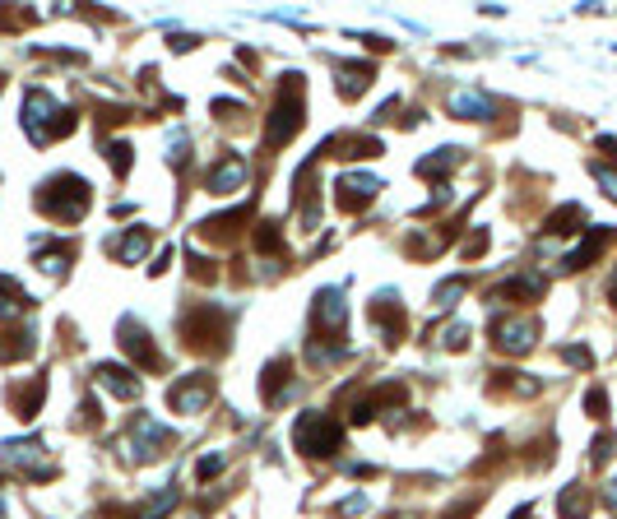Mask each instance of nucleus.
I'll list each match as a JSON object with an SVG mask.
<instances>
[{"mask_svg":"<svg viewBox=\"0 0 617 519\" xmlns=\"http://www.w3.org/2000/svg\"><path fill=\"white\" fill-rule=\"evenodd\" d=\"M302 98H307V79L302 74H283L274 112H270V121H265V149H283L292 134L302 130V121H307V102Z\"/></svg>","mask_w":617,"mask_h":519,"instance_id":"f257e3e1","label":"nucleus"},{"mask_svg":"<svg viewBox=\"0 0 617 519\" xmlns=\"http://www.w3.org/2000/svg\"><path fill=\"white\" fill-rule=\"evenodd\" d=\"M38 209L47 218H56V223H79V218L89 213V181L84 177H70V172H56V177H47L38 186Z\"/></svg>","mask_w":617,"mask_h":519,"instance_id":"f03ea898","label":"nucleus"},{"mask_svg":"<svg viewBox=\"0 0 617 519\" xmlns=\"http://www.w3.org/2000/svg\"><path fill=\"white\" fill-rule=\"evenodd\" d=\"M23 130H29L33 144H51V140H61V134L74 130V112H65L51 93L33 89L23 98Z\"/></svg>","mask_w":617,"mask_h":519,"instance_id":"7ed1b4c3","label":"nucleus"},{"mask_svg":"<svg viewBox=\"0 0 617 519\" xmlns=\"http://www.w3.org/2000/svg\"><path fill=\"white\" fill-rule=\"evenodd\" d=\"M292 445L302 454L320 459V454H339L343 450V427L330 418V413H302L292 422Z\"/></svg>","mask_w":617,"mask_h":519,"instance_id":"20e7f679","label":"nucleus"},{"mask_svg":"<svg viewBox=\"0 0 617 519\" xmlns=\"http://www.w3.org/2000/svg\"><path fill=\"white\" fill-rule=\"evenodd\" d=\"M181 334H186V348L213 352V348H223V339H228V320L219 316V307H196V311L181 316Z\"/></svg>","mask_w":617,"mask_h":519,"instance_id":"39448f33","label":"nucleus"},{"mask_svg":"<svg viewBox=\"0 0 617 519\" xmlns=\"http://www.w3.org/2000/svg\"><path fill=\"white\" fill-rule=\"evenodd\" d=\"M0 463H5V469L29 473V478H38V482L56 478V463H51V459L42 454V445H38V441H5V445H0Z\"/></svg>","mask_w":617,"mask_h":519,"instance_id":"423d86ee","label":"nucleus"},{"mask_svg":"<svg viewBox=\"0 0 617 519\" xmlns=\"http://www.w3.org/2000/svg\"><path fill=\"white\" fill-rule=\"evenodd\" d=\"M168 441H172V431L158 422V418L140 413L135 422H130V441H126V450H130V459H158V454L168 450Z\"/></svg>","mask_w":617,"mask_h":519,"instance_id":"0eeeda50","label":"nucleus"},{"mask_svg":"<svg viewBox=\"0 0 617 519\" xmlns=\"http://www.w3.org/2000/svg\"><path fill=\"white\" fill-rule=\"evenodd\" d=\"M117 339H121V348L135 358V367H149V371H163V352L153 348V334L149 330H140V320L135 316H126L121 324H117Z\"/></svg>","mask_w":617,"mask_h":519,"instance_id":"6e6552de","label":"nucleus"},{"mask_svg":"<svg viewBox=\"0 0 617 519\" xmlns=\"http://www.w3.org/2000/svg\"><path fill=\"white\" fill-rule=\"evenodd\" d=\"M367 320L381 330V339H386V343H399V339H404V330H409V320H404V302H395V292H381L377 302L367 307Z\"/></svg>","mask_w":617,"mask_h":519,"instance_id":"1a4fd4ad","label":"nucleus"},{"mask_svg":"<svg viewBox=\"0 0 617 519\" xmlns=\"http://www.w3.org/2000/svg\"><path fill=\"white\" fill-rule=\"evenodd\" d=\"M381 190V177H367V172H343L339 181H335V204L343 209V213H353V209H362V204H371V195Z\"/></svg>","mask_w":617,"mask_h":519,"instance_id":"9d476101","label":"nucleus"},{"mask_svg":"<svg viewBox=\"0 0 617 519\" xmlns=\"http://www.w3.org/2000/svg\"><path fill=\"white\" fill-rule=\"evenodd\" d=\"M209 399H213V380H209L204 371L186 376L181 385H172V390H168V403L177 408V413H204Z\"/></svg>","mask_w":617,"mask_h":519,"instance_id":"9b49d317","label":"nucleus"},{"mask_svg":"<svg viewBox=\"0 0 617 519\" xmlns=\"http://www.w3.org/2000/svg\"><path fill=\"white\" fill-rule=\"evenodd\" d=\"M534 334H539V324H534L529 316H501V320H492V339H497L501 352H529Z\"/></svg>","mask_w":617,"mask_h":519,"instance_id":"f8f14e48","label":"nucleus"},{"mask_svg":"<svg viewBox=\"0 0 617 519\" xmlns=\"http://www.w3.org/2000/svg\"><path fill=\"white\" fill-rule=\"evenodd\" d=\"M404 399H409V390H404V385H381V390H371V394H362V399L353 403V413H348V422H353V427H362V422H371V418H377L381 408H399Z\"/></svg>","mask_w":617,"mask_h":519,"instance_id":"ddd939ff","label":"nucleus"},{"mask_svg":"<svg viewBox=\"0 0 617 519\" xmlns=\"http://www.w3.org/2000/svg\"><path fill=\"white\" fill-rule=\"evenodd\" d=\"M316 320H320V330H330V339H343L348 307H343V292L339 288H326V292L316 297Z\"/></svg>","mask_w":617,"mask_h":519,"instance_id":"4468645a","label":"nucleus"},{"mask_svg":"<svg viewBox=\"0 0 617 519\" xmlns=\"http://www.w3.org/2000/svg\"><path fill=\"white\" fill-rule=\"evenodd\" d=\"M320 158L335 153V158H377L381 153V140H371V134H330L326 144L316 149Z\"/></svg>","mask_w":617,"mask_h":519,"instance_id":"2eb2a0df","label":"nucleus"},{"mask_svg":"<svg viewBox=\"0 0 617 519\" xmlns=\"http://www.w3.org/2000/svg\"><path fill=\"white\" fill-rule=\"evenodd\" d=\"M446 107L460 121H488L492 112H497V102L488 98V93H474V89H455L450 98H446Z\"/></svg>","mask_w":617,"mask_h":519,"instance_id":"dca6fc26","label":"nucleus"},{"mask_svg":"<svg viewBox=\"0 0 617 519\" xmlns=\"http://www.w3.org/2000/svg\"><path fill=\"white\" fill-rule=\"evenodd\" d=\"M241 186H247V158L228 153V158L219 162V168L209 172V190L223 200V195H232V190H241Z\"/></svg>","mask_w":617,"mask_h":519,"instance_id":"f3484780","label":"nucleus"},{"mask_svg":"<svg viewBox=\"0 0 617 519\" xmlns=\"http://www.w3.org/2000/svg\"><path fill=\"white\" fill-rule=\"evenodd\" d=\"M98 385L112 394V399H135V394H140V376L130 371V367L102 362V367H98Z\"/></svg>","mask_w":617,"mask_h":519,"instance_id":"a211bd4d","label":"nucleus"},{"mask_svg":"<svg viewBox=\"0 0 617 519\" xmlns=\"http://www.w3.org/2000/svg\"><path fill=\"white\" fill-rule=\"evenodd\" d=\"M38 348V334L29 330V324H0V362H19V358H29V352Z\"/></svg>","mask_w":617,"mask_h":519,"instance_id":"6ab92c4d","label":"nucleus"},{"mask_svg":"<svg viewBox=\"0 0 617 519\" xmlns=\"http://www.w3.org/2000/svg\"><path fill=\"white\" fill-rule=\"evenodd\" d=\"M107 251H112L121 264H140L144 251H149V232H144V228H130L126 237H112V241H107Z\"/></svg>","mask_w":617,"mask_h":519,"instance_id":"aec40b11","label":"nucleus"},{"mask_svg":"<svg viewBox=\"0 0 617 519\" xmlns=\"http://www.w3.org/2000/svg\"><path fill=\"white\" fill-rule=\"evenodd\" d=\"M33 251H38V264L47 269V274H65V264H70V246H65V241L38 237V241H33Z\"/></svg>","mask_w":617,"mask_h":519,"instance_id":"412c9836","label":"nucleus"},{"mask_svg":"<svg viewBox=\"0 0 617 519\" xmlns=\"http://www.w3.org/2000/svg\"><path fill=\"white\" fill-rule=\"evenodd\" d=\"M42 399H47V380H42V376L33 380V385H19V390H10V408H14L19 418H33L38 408H42Z\"/></svg>","mask_w":617,"mask_h":519,"instance_id":"4be33fe9","label":"nucleus"},{"mask_svg":"<svg viewBox=\"0 0 617 519\" xmlns=\"http://www.w3.org/2000/svg\"><path fill=\"white\" fill-rule=\"evenodd\" d=\"M177 501H181V487H177V482H163V487H158L153 497H149V501L135 510V519H163V515H168Z\"/></svg>","mask_w":617,"mask_h":519,"instance_id":"5701e85b","label":"nucleus"},{"mask_svg":"<svg viewBox=\"0 0 617 519\" xmlns=\"http://www.w3.org/2000/svg\"><path fill=\"white\" fill-rule=\"evenodd\" d=\"M339 74H343V79H339V93H343V98H358V93L371 84V74H377V70H371L367 61H353V65L339 61Z\"/></svg>","mask_w":617,"mask_h":519,"instance_id":"b1692460","label":"nucleus"},{"mask_svg":"<svg viewBox=\"0 0 617 519\" xmlns=\"http://www.w3.org/2000/svg\"><path fill=\"white\" fill-rule=\"evenodd\" d=\"M288 358H274L270 367H265V376H260V394H265V403H279V390H283V380H288Z\"/></svg>","mask_w":617,"mask_h":519,"instance_id":"393cba45","label":"nucleus"},{"mask_svg":"<svg viewBox=\"0 0 617 519\" xmlns=\"http://www.w3.org/2000/svg\"><path fill=\"white\" fill-rule=\"evenodd\" d=\"M604 241H608V232H604V228H599V232H595V237H585V241H580V246H576V251H571V255H567V260H561V269H585V264H589V260H595V255H599V251H604Z\"/></svg>","mask_w":617,"mask_h":519,"instance_id":"a878e982","label":"nucleus"},{"mask_svg":"<svg viewBox=\"0 0 617 519\" xmlns=\"http://www.w3.org/2000/svg\"><path fill=\"white\" fill-rule=\"evenodd\" d=\"M557 510H561V519H585V515H589V497H585V487L576 482V487H567V491H561Z\"/></svg>","mask_w":617,"mask_h":519,"instance_id":"bb28decb","label":"nucleus"},{"mask_svg":"<svg viewBox=\"0 0 617 519\" xmlns=\"http://www.w3.org/2000/svg\"><path fill=\"white\" fill-rule=\"evenodd\" d=\"M455 162H460V149H437L432 158L418 162V177H437V172H450Z\"/></svg>","mask_w":617,"mask_h":519,"instance_id":"cd10ccee","label":"nucleus"},{"mask_svg":"<svg viewBox=\"0 0 617 519\" xmlns=\"http://www.w3.org/2000/svg\"><path fill=\"white\" fill-rule=\"evenodd\" d=\"M539 292H543V279H539V274H520V279L506 283L497 297H539Z\"/></svg>","mask_w":617,"mask_h":519,"instance_id":"c85d7f7f","label":"nucleus"},{"mask_svg":"<svg viewBox=\"0 0 617 519\" xmlns=\"http://www.w3.org/2000/svg\"><path fill=\"white\" fill-rule=\"evenodd\" d=\"M256 251H265V255L283 251V232H279L274 223H260V232H256Z\"/></svg>","mask_w":617,"mask_h":519,"instance_id":"c756f323","label":"nucleus"},{"mask_svg":"<svg viewBox=\"0 0 617 519\" xmlns=\"http://www.w3.org/2000/svg\"><path fill=\"white\" fill-rule=\"evenodd\" d=\"M107 158H112V172H117V177L130 172V144H126V140H112V144H107Z\"/></svg>","mask_w":617,"mask_h":519,"instance_id":"7c9ffc66","label":"nucleus"},{"mask_svg":"<svg viewBox=\"0 0 617 519\" xmlns=\"http://www.w3.org/2000/svg\"><path fill=\"white\" fill-rule=\"evenodd\" d=\"M465 288H469V279H446L437 288V307H455V297H465Z\"/></svg>","mask_w":617,"mask_h":519,"instance_id":"2f4dec72","label":"nucleus"},{"mask_svg":"<svg viewBox=\"0 0 617 519\" xmlns=\"http://www.w3.org/2000/svg\"><path fill=\"white\" fill-rule=\"evenodd\" d=\"M585 408H589V418H608V394H604V390H589V394H585Z\"/></svg>","mask_w":617,"mask_h":519,"instance_id":"473e14b6","label":"nucleus"},{"mask_svg":"<svg viewBox=\"0 0 617 519\" xmlns=\"http://www.w3.org/2000/svg\"><path fill=\"white\" fill-rule=\"evenodd\" d=\"M437 339H446V348L460 352V348L469 343V330H465V324H450V330H446V334H437Z\"/></svg>","mask_w":617,"mask_h":519,"instance_id":"72a5a7b5","label":"nucleus"},{"mask_svg":"<svg viewBox=\"0 0 617 519\" xmlns=\"http://www.w3.org/2000/svg\"><path fill=\"white\" fill-rule=\"evenodd\" d=\"M196 473H200V482H209L213 473H223V454H204V459H200V469H196Z\"/></svg>","mask_w":617,"mask_h":519,"instance_id":"f704fd0d","label":"nucleus"},{"mask_svg":"<svg viewBox=\"0 0 617 519\" xmlns=\"http://www.w3.org/2000/svg\"><path fill=\"white\" fill-rule=\"evenodd\" d=\"M595 177H599V186L608 190V195L617 200V172H613V168H595Z\"/></svg>","mask_w":617,"mask_h":519,"instance_id":"c9c22d12","label":"nucleus"},{"mask_svg":"<svg viewBox=\"0 0 617 519\" xmlns=\"http://www.w3.org/2000/svg\"><path fill=\"white\" fill-rule=\"evenodd\" d=\"M561 358L576 362V367H589V362H595V358H589V348H561Z\"/></svg>","mask_w":617,"mask_h":519,"instance_id":"e433bc0d","label":"nucleus"},{"mask_svg":"<svg viewBox=\"0 0 617 519\" xmlns=\"http://www.w3.org/2000/svg\"><path fill=\"white\" fill-rule=\"evenodd\" d=\"M613 450H617L613 436H599V441H595V459H599V463H604V459H613Z\"/></svg>","mask_w":617,"mask_h":519,"instance_id":"4c0bfd02","label":"nucleus"},{"mask_svg":"<svg viewBox=\"0 0 617 519\" xmlns=\"http://www.w3.org/2000/svg\"><path fill=\"white\" fill-rule=\"evenodd\" d=\"M529 515H534V510H529V506H520V510H516L511 519H529Z\"/></svg>","mask_w":617,"mask_h":519,"instance_id":"58836bf2","label":"nucleus"},{"mask_svg":"<svg viewBox=\"0 0 617 519\" xmlns=\"http://www.w3.org/2000/svg\"><path fill=\"white\" fill-rule=\"evenodd\" d=\"M0 519H5V506H0Z\"/></svg>","mask_w":617,"mask_h":519,"instance_id":"ea45409f","label":"nucleus"}]
</instances>
